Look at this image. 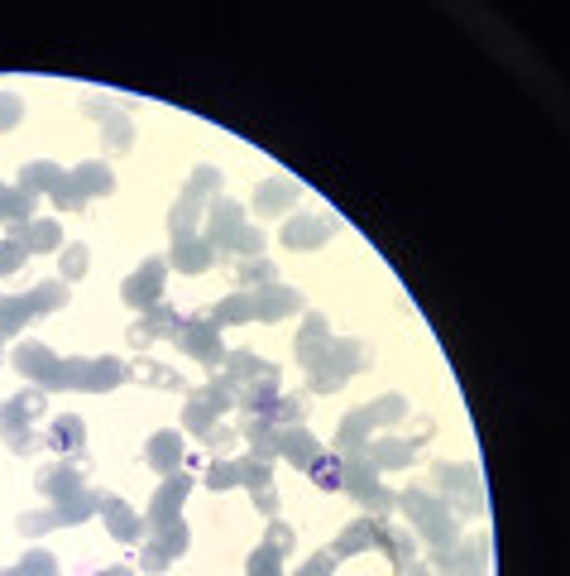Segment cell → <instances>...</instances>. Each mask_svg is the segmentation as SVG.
Returning <instances> with one entry per match:
<instances>
[{"mask_svg":"<svg viewBox=\"0 0 570 576\" xmlns=\"http://www.w3.org/2000/svg\"><path fill=\"white\" fill-rule=\"evenodd\" d=\"M87 245H63V284H72V279H82L87 274Z\"/></svg>","mask_w":570,"mask_h":576,"instance_id":"obj_48","label":"cell"},{"mask_svg":"<svg viewBox=\"0 0 570 576\" xmlns=\"http://www.w3.org/2000/svg\"><path fill=\"white\" fill-rule=\"evenodd\" d=\"M10 235H15V241H20L30 255H53V251H63V226H58L53 217H44V221H24V226H15Z\"/></svg>","mask_w":570,"mask_h":576,"instance_id":"obj_32","label":"cell"},{"mask_svg":"<svg viewBox=\"0 0 570 576\" xmlns=\"http://www.w3.org/2000/svg\"><path fill=\"white\" fill-rule=\"evenodd\" d=\"M63 178H68V168H58V164H48V159H34V164L20 168V192H30V198L44 192V198H53Z\"/></svg>","mask_w":570,"mask_h":576,"instance_id":"obj_33","label":"cell"},{"mask_svg":"<svg viewBox=\"0 0 570 576\" xmlns=\"http://www.w3.org/2000/svg\"><path fill=\"white\" fill-rule=\"evenodd\" d=\"M331 567H336V557H331V553H312V557L298 567V576H331Z\"/></svg>","mask_w":570,"mask_h":576,"instance_id":"obj_51","label":"cell"},{"mask_svg":"<svg viewBox=\"0 0 570 576\" xmlns=\"http://www.w3.org/2000/svg\"><path fill=\"white\" fill-rule=\"evenodd\" d=\"M144 456H149V466L158 470V476H178L182 462H188V452H182V432H174V428L154 432V437L144 442Z\"/></svg>","mask_w":570,"mask_h":576,"instance_id":"obj_26","label":"cell"},{"mask_svg":"<svg viewBox=\"0 0 570 576\" xmlns=\"http://www.w3.org/2000/svg\"><path fill=\"white\" fill-rule=\"evenodd\" d=\"M164 279H168V259H164V255H154V259H144V265L121 284V298H125L130 308L149 312V308L158 303V298H164Z\"/></svg>","mask_w":570,"mask_h":576,"instance_id":"obj_12","label":"cell"},{"mask_svg":"<svg viewBox=\"0 0 570 576\" xmlns=\"http://www.w3.org/2000/svg\"><path fill=\"white\" fill-rule=\"evenodd\" d=\"M97 576H135L130 567H105V572H97Z\"/></svg>","mask_w":570,"mask_h":576,"instance_id":"obj_54","label":"cell"},{"mask_svg":"<svg viewBox=\"0 0 570 576\" xmlns=\"http://www.w3.org/2000/svg\"><path fill=\"white\" fill-rule=\"evenodd\" d=\"M331 217L322 212H298V217H288V226L278 231V241L288 245V251H316V245H326L331 241Z\"/></svg>","mask_w":570,"mask_h":576,"instance_id":"obj_18","label":"cell"},{"mask_svg":"<svg viewBox=\"0 0 570 576\" xmlns=\"http://www.w3.org/2000/svg\"><path fill=\"white\" fill-rule=\"evenodd\" d=\"M308 308V298L298 288L269 284V288H241V293H225L216 308H211V322L216 326H241V322H283L293 312Z\"/></svg>","mask_w":570,"mask_h":576,"instance_id":"obj_1","label":"cell"},{"mask_svg":"<svg viewBox=\"0 0 570 576\" xmlns=\"http://www.w3.org/2000/svg\"><path fill=\"white\" fill-rule=\"evenodd\" d=\"M340 490H350L355 500H360L369 514H383L389 519L398 509V495L383 486V470L369 462L365 452H340Z\"/></svg>","mask_w":570,"mask_h":576,"instance_id":"obj_3","label":"cell"},{"mask_svg":"<svg viewBox=\"0 0 570 576\" xmlns=\"http://www.w3.org/2000/svg\"><path fill=\"white\" fill-rule=\"evenodd\" d=\"M221 365H225V375H216V379L231 389H245V385H255V379H278V365L255 356V351H231Z\"/></svg>","mask_w":570,"mask_h":576,"instance_id":"obj_22","label":"cell"},{"mask_svg":"<svg viewBox=\"0 0 570 576\" xmlns=\"http://www.w3.org/2000/svg\"><path fill=\"white\" fill-rule=\"evenodd\" d=\"M278 403V379H255V385L235 389V409L245 418H259V413H273Z\"/></svg>","mask_w":570,"mask_h":576,"instance_id":"obj_35","label":"cell"},{"mask_svg":"<svg viewBox=\"0 0 570 576\" xmlns=\"http://www.w3.org/2000/svg\"><path fill=\"white\" fill-rule=\"evenodd\" d=\"M216 192H221V168L202 164L188 178V188H182V198L174 202V212H168V231H174V241L178 235H197V221H202V212L216 202Z\"/></svg>","mask_w":570,"mask_h":576,"instance_id":"obj_8","label":"cell"},{"mask_svg":"<svg viewBox=\"0 0 570 576\" xmlns=\"http://www.w3.org/2000/svg\"><path fill=\"white\" fill-rule=\"evenodd\" d=\"M192 495V476H168L164 486H158V495H154V505H149V514H144V523L149 529H168V523H178L182 519V500Z\"/></svg>","mask_w":570,"mask_h":576,"instance_id":"obj_16","label":"cell"},{"mask_svg":"<svg viewBox=\"0 0 570 576\" xmlns=\"http://www.w3.org/2000/svg\"><path fill=\"white\" fill-rule=\"evenodd\" d=\"M178 351L182 356H192L197 365H211V370H216V365L225 361V342H221V326L211 322V318H182V326H178Z\"/></svg>","mask_w":570,"mask_h":576,"instance_id":"obj_11","label":"cell"},{"mask_svg":"<svg viewBox=\"0 0 570 576\" xmlns=\"http://www.w3.org/2000/svg\"><path fill=\"white\" fill-rule=\"evenodd\" d=\"M168 265L182 269V274H206L211 265H216V251L206 245L202 231H197V235H178L174 251H168Z\"/></svg>","mask_w":570,"mask_h":576,"instance_id":"obj_29","label":"cell"},{"mask_svg":"<svg viewBox=\"0 0 570 576\" xmlns=\"http://www.w3.org/2000/svg\"><path fill=\"white\" fill-rule=\"evenodd\" d=\"M436 490L450 514H484V486L474 466H436Z\"/></svg>","mask_w":570,"mask_h":576,"instance_id":"obj_9","label":"cell"},{"mask_svg":"<svg viewBox=\"0 0 570 576\" xmlns=\"http://www.w3.org/2000/svg\"><path fill=\"white\" fill-rule=\"evenodd\" d=\"M379 553H389L393 567H398V562L417 557V539H413V533H398V529H389V523H383V529H379Z\"/></svg>","mask_w":570,"mask_h":576,"instance_id":"obj_39","label":"cell"},{"mask_svg":"<svg viewBox=\"0 0 570 576\" xmlns=\"http://www.w3.org/2000/svg\"><path fill=\"white\" fill-rule=\"evenodd\" d=\"M308 480L316 490H340V452L331 456V452H322L316 462L308 466Z\"/></svg>","mask_w":570,"mask_h":576,"instance_id":"obj_41","label":"cell"},{"mask_svg":"<svg viewBox=\"0 0 570 576\" xmlns=\"http://www.w3.org/2000/svg\"><path fill=\"white\" fill-rule=\"evenodd\" d=\"M34 486L38 495H44L48 505H58V500H68V495H82V470H77V456H63V462H44L38 466V476H34Z\"/></svg>","mask_w":570,"mask_h":576,"instance_id":"obj_14","label":"cell"},{"mask_svg":"<svg viewBox=\"0 0 570 576\" xmlns=\"http://www.w3.org/2000/svg\"><path fill=\"white\" fill-rule=\"evenodd\" d=\"M398 418H407V399L403 395H383L375 403H365V409H355L340 418V428H336V447L340 452H360L369 437L379 432V423H398Z\"/></svg>","mask_w":570,"mask_h":576,"instance_id":"obj_6","label":"cell"},{"mask_svg":"<svg viewBox=\"0 0 570 576\" xmlns=\"http://www.w3.org/2000/svg\"><path fill=\"white\" fill-rule=\"evenodd\" d=\"M68 178H72V188L82 192V198H105V192H115V174L101 159H87V164L68 168Z\"/></svg>","mask_w":570,"mask_h":576,"instance_id":"obj_34","label":"cell"},{"mask_svg":"<svg viewBox=\"0 0 570 576\" xmlns=\"http://www.w3.org/2000/svg\"><path fill=\"white\" fill-rule=\"evenodd\" d=\"M379 529H383V519H355L346 523V529L336 533V543L326 547L331 557H355V553H369V547H379Z\"/></svg>","mask_w":570,"mask_h":576,"instance_id":"obj_28","label":"cell"},{"mask_svg":"<svg viewBox=\"0 0 570 576\" xmlns=\"http://www.w3.org/2000/svg\"><path fill=\"white\" fill-rule=\"evenodd\" d=\"M249 495H255V509H259L264 519L278 514V486H264V490H249Z\"/></svg>","mask_w":570,"mask_h":576,"instance_id":"obj_52","label":"cell"},{"mask_svg":"<svg viewBox=\"0 0 570 576\" xmlns=\"http://www.w3.org/2000/svg\"><path fill=\"white\" fill-rule=\"evenodd\" d=\"M436 572L446 576H489V539H466V543H450V547H436L432 557Z\"/></svg>","mask_w":570,"mask_h":576,"instance_id":"obj_13","label":"cell"},{"mask_svg":"<svg viewBox=\"0 0 570 576\" xmlns=\"http://www.w3.org/2000/svg\"><path fill=\"white\" fill-rule=\"evenodd\" d=\"M241 226H245V207L235 202V198H216L211 202V217H206V245L216 251V259L221 255H231V241L241 235Z\"/></svg>","mask_w":570,"mask_h":576,"instance_id":"obj_15","label":"cell"},{"mask_svg":"<svg viewBox=\"0 0 570 576\" xmlns=\"http://www.w3.org/2000/svg\"><path fill=\"white\" fill-rule=\"evenodd\" d=\"M298 198H302V188L293 178H264L255 188V202H249V207H255L259 217H283L288 207H298Z\"/></svg>","mask_w":570,"mask_h":576,"instance_id":"obj_27","label":"cell"},{"mask_svg":"<svg viewBox=\"0 0 570 576\" xmlns=\"http://www.w3.org/2000/svg\"><path fill=\"white\" fill-rule=\"evenodd\" d=\"M231 409H235V389H231V385H221V379H211V385L192 389L188 409H182V423L192 428V437H206V432L216 428Z\"/></svg>","mask_w":570,"mask_h":576,"instance_id":"obj_10","label":"cell"},{"mask_svg":"<svg viewBox=\"0 0 570 576\" xmlns=\"http://www.w3.org/2000/svg\"><path fill=\"white\" fill-rule=\"evenodd\" d=\"M188 543L192 539H188V523H182V519L168 523V529H154V543L144 547V557H139L144 572H164L168 562H178L182 553H188Z\"/></svg>","mask_w":570,"mask_h":576,"instance_id":"obj_20","label":"cell"},{"mask_svg":"<svg viewBox=\"0 0 570 576\" xmlns=\"http://www.w3.org/2000/svg\"><path fill=\"white\" fill-rule=\"evenodd\" d=\"M97 514H101V523H105V529H111L121 543H139L144 529H149V523H144L135 509L121 500V495H97Z\"/></svg>","mask_w":570,"mask_h":576,"instance_id":"obj_21","label":"cell"},{"mask_svg":"<svg viewBox=\"0 0 570 576\" xmlns=\"http://www.w3.org/2000/svg\"><path fill=\"white\" fill-rule=\"evenodd\" d=\"M68 308V284L63 279H44L38 288H30V293H15V298H0V336H15L24 332L34 318H44V312H58Z\"/></svg>","mask_w":570,"mask_h":576,"instance_id":"obj_4","label":"cell"},{"mask_svg":"<svg viewBox=\"0 0 570 576\" xmlns=\"http://www.w3.org/2000/svg\"><path fill=\"white\" fill-rule=\"evenodd\" d=\"M44 447L48 452H58V456H77L87 447V423L77 413H63V418H53V428L44 432Z\"/></svg>","mask_w":570,"mask_h":576,"instance_id":"obj_31","label":"cell"},{"mask_svg":"<svg viewBox=\"0 0 570 576\" xmlns=\"http://www.w3.org/2000/svg\"><path fill=\"white\" fill-rule=\"evenodd\" d=\"M398 576H432V562L407 557V562H398Z\"/></svg>","mask_w":570,"mask_h":576,"instance_id":"obj_53","label":"cell"},{"mask_svg":"<svg viewBox=\"0 0 570 576\" xmlns=\"http://www.w3.org/2000/svg\"><path fill=\"white\" fill-rule=\"evenodd\" d=\"M34 202H38V198H30V192L5 188V182H0V221H5L10 231L24 226V221H34Z\"/></svg>","mask_w":570,"mask_h":576,"instance_id":"obj_36","label":"cell"},{"mask_svg":"<svg viewBox=\"0 0 570 576\" xmlns=\"http://www.w3.org/2000/svg\"><path fill=\"white\" fill-rule=\"evenodd\" d=\"M53 519H58V529H68V523H87V519H97V495H91V490L68 495V500L53 505Z\"/></svg>","mask_w":570,"mask_h":576,"instance_id":"obj_37","label":"cell"},{"mask_svg":"<svg viewBox=\"0 0 570 576\" xmlns=\"http://www.w3.org/2000/svg\"><path fill=\"white\" fill-rule=\"evenodd\" d=\"M24 265H30V251H24L15 235H5V241H0V279H5V274H15V269H24Z\"/></svg>","mask_w":570,"mask_h":576,"instance_id":"obj_47","label":"cell"},{"mask_svg":"<svg viewBox=\"0 0 570 576\" xmlns=\"http://www.w3.org/2000/svg\"><path fill=\"white\" fill-rule=\"evenodd\" d=\"M331 342H336V336H331V322L322 318V312H308V322H302V332H298V342H293L302 370L312 375L316 365L331 356Z\"/></svg>","mask_w":570,"mask_h":576,"instance_id":"obj_17","label":"cell"},{"mask_svg":"<svg viewBox=\"0 0 570 576\" xmlns=\"http://www.w3.org/2000/svg\"><path fill=\"white\" fill-rule=\"evenodd\" d=\"M202 486H206V490H235V486H241V462H231V456H216V462L206 466Z\"/></svg>","mask_w":570,"mask_h":576,"instance_id":"obj_40","label":"cell"},{"mask_svg":"<svg viewBox=\"0 0 570 576\" xmlns=\"http://www.w3.org/2000/svg\"><path fill=\"white\" fill-rule=\"evenodd\" d=\"M278 456H283V462H293L298 470H308L316 456H322V442H316V432L308 423L278 428Z\"/></svg>","mask_w":570,"mask_h":576,"instance_id":"obj_25","label":"cell"},{"mask_svg":"<svg viewBox=\"0 0 570 576\" xmlns=\"http://www.w3.org/2000/svg\"><path fill=\"white\" fill-rule=\"evenodd\" d=\"M245 576H283V557H278L273 547L264 543V547H255V553H249Z\"/></svg>","mask_w":570,"mask_h":576,"instance_id":"obj_44","label":"cell"},{"mask_svg":"<svg viewBox=\"0 0 570 576\" xmlns=\"http://www.w3.org/2000/svg\"><path fill=\"white\" fill-rule=\"evenodd\" d=\"M273 423L278 428H293V423H308V395H278L273 403Z\"/></svg>","mask_w":570,"mask_h":576,"instance_id":"obj_42","label":"cell"},{"mask_svg":"<svg viewBox=\"0 0 570 576\" xmlns=\"http://www.w3.org/2000/svg\"><path fill=\"white\" fill-rule=\"evenodd\" d=\"M58 365H63V356L53 346H44V342H30V346L15 351V370L30 379V385L44 389V395L53 389V379H58Z\"/></svg>","mask_w":570,"mask_h":576,"instance_id":"obj_19","label":"cell"},{"mask_svg":"<svg viewBox=\"0 0 570 576\" xmlns=\"http://www.w3.org/2000/svg\"><path fill=\"white\" fill-rule=\"evenodd\" d=\"M91 115L101 121V140H105V149H115V154H125L130 144H135V125H130V115L121 107H111L105 97L91 101Z\"/></svg>","mask_w":570,"mask_h":576,"instance_id":"obj_24","label":"cell"},{"mask_svg":"<svg viewBox=\"0 0 570 576\" xmlns=\"http://www.w3.org/2000/svg\"><path fill=\"white\" fill-rule=\"evenodd\" d=\"M0 576H20V567H5V572H0Z\"/></svg>","mask_w":570,"mask_h":576,"instance_id":"obj_55","label":"cell"},{"mask_svg":"<svg viewBox=\"0 0 570 576\" xmlns=\"http://www.w3.org/2000/svg\"><path fill=\"white\" fill-rule=\"evenodd\" d=\"M125 375L130 370L115 356H63L53 389H87V395H105V389H115Z\"/></svg>","mask_w":570,"mask_h":576,"instance_id":"obj_7","label":"cell"},{"mask_svg":"<svg viewBox=\"0 0 570 576\" xmlns=\"http://www.w3.org/2000/svg\"><path fill=\"white\" fill-rule=\"evenodd\" d=\"M178 326H182V318L174 308H164V303H154L144 318L130 326V342L135 346H149V342H164V336H178Z\"/></svg>","mask_w":570,"mask_h":576,"instance_id":"obj_30","label":"cell"},{"mask_svg":"<svg viewBox=\"0 0 570 576\" xmlns=\"http://www.w3.org/2000/svg\"><path fill=\"white\" fill-rule=\"evenodd\" d=\"M20 115H24V101L10 97V91H0V130H15Z\"/></svg>","mask_w":570,"mask_h":576,"instance_id":"obj_50","label":"cell"},{"mask_svg":"<svg viewBox=\"0 0 570 576\" xmlns=\"http://www.w3.org/2000/svg\"><path fill=\"white\" fill-rule=\"evenodd\" d=\"M360 452H365L379 470H403V466H413V462H417V442H407V437H389V432H375V437H369Z\"/></svg>","mask_w":570,"mask_h":576,"instance_id":"obj_23","label":"cell"},{"mask_svg":"<svg viewBox=\"0 0 570 576\" xmlns=\"http://www.w3.org/2000/svg\"><path fill=\"white\" fill-rule=\"evenodd\" d=\"M15 567H20V576H58V557L44 553V547H30Z\"/></svg>","mask_w":570,"mask_h":576,"instance_id":"obj_45","label":"cell"},{"mask_svg":"<svg viewBox=\"0 0 570 576\" xmlns=\"http://www.w3.org/2000/svg\"><path fill=\"white\" fill-rule=\"evenodd\" d=\"M38 418H44V389H38V385L20 389L15 399L0 403V437L10 442V452H20V456L44 452V432H38Z\"/></svg>","mask_w":570,"mask_h":576,"instance_id":"obj_2","label":"cell"},{"mask_svg":"<svg viewBox=\"0 0 570 576\" xmlns=\"http://www.w3.org/2000/svg\"><path fill=\"white\" fill-rule=\"evenodd\" d=\"M235 279H241V288H269V284H278V269H273V259L255 255V259H241Z\"/></svg>","mask_w":570,"mask_h":576,"instance_id":"obj_38","label":"cell"},{"mask_svg":"<svg viewBox=\"0 0 570 576\" xmlns=\"http://www.w3.org/2000/svg\"><path fill=\"white\" fill-rule=\"evenodd\" d=\"M398 509H403V514L413 519V529H417L427 543H436V547H450V543H456L460 523H456V514L446 509L442 495H432V490L413 486V490L398 495Z\"/></svg>","mask_w":570,"mask_h":576,"instance_id":"obj_5","label":"cell"},{"mask_svg":"<svg viewBox=\"0 0 570 576\" xmlns=\"http://www.w3.org/2000/svg\"><path fill=\"white\" fill-rule=\"evenodd\" d=\"M264 245H269V235L255 226H241V235L231 241V259H255V255H264Z\"/></svg>","mask_w":570,"mask_h":576,"instance_id":"obj_43","label":"cell"},{"mask_svg":"<svg viewBox=\"0 0 570 576\" xmlns=\"http://www.w3.org/2000/svg\"><path fill=\"white\" fill-rule=\"evenodd\" d=\"M269 547H273L278 557H288V553H293V547H298V533L288 529V523H278V519H269Z\"/></svg>","mask_w":570,"mask_h":576,"instance_id":"obj_49","label":"cell"},{"mask_svg":"<svg viewBox=\"0 0 570 576\" xmlns=\"http://www.w3.org/2000/svg\"><path fill=\"white\" fill-rule=\"evenodd\" d=\"M241 486H245V490L273 486V466H269V462H255V456H245V462H241Z\"/></svg>","mask_w":570,"mask_h":576,"instance_id":"obj_46","label":"cell"}]
</instances>
